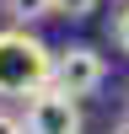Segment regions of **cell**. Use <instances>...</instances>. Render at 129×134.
<instances>
[{
	"label": "cell",
	"instance_id": "7",
	"mask_svg": "<svg viewBox=\"0 0 129 134\" xmlns=\"http://www.w3.org/2000/svg\"><path fill=\"white\" fill-rule=\"evenodd\" d=\"M0 134H27V124H22L16 113H0Z\"/></svg>",
	"mask_w": 129,
	"mask_h": 134
},
{
	"label": "cell",
	"instance_id": "5",
	"mask_svg": "<svg viewBox=\"0 0 129 134\" xmlns=\"http://www.w3.org/2000/svg\"><path fill=\"white\" fill-rule=\"evenodd\" d=\"M97 5H102V0H54V16H75L81 21V16H92Z\"/></svg>",
	"mask_w": 129,
	"mask_h": 134
},
{
	"label": "cell",
	"instance_id": "6",
	"mask_svg": "<svg viewBox=\"0 0 129 134\" xmlns=\"http://www.w3.org/2000/svg\"><path fill=\"white\" fill-rule=\"evenodd\" d=\"M113 43H118V48L129 54V0L118 5V16H113Z\"/></svg>",
	"mask_w": 129,
	"mask_h": 134
},
{
	"label": "cell",
	"instance_id": "4",
	"mask_svg": "<svg viewBox=\"0 0 129 134\" xmlns=\"http://www.w3.org/2000/svg\"><path fill=\"white\" fill-rule=\"evenodd\" d=\"M0 11H6L16 27H27V21H43V16H54V0H0Z\"/></svg>",
	"mask_w": 129,
	"mask_h": 134
},
{
	"label": "cell",
	"instance_id": "3",
	"mask_svg": "<svg viewBox=\"0 0 129 134\" xmlns=\"http://www.w3.org/2000/svg\"><path fill=\"white\" fill-rule=\"evenodd\" d=\"M27 134H81V107H75L70 91H59V86H38V91L27 97Z\"/></svg>",
	"mask_w": 129,
	"mask_h": 134
},
{
	"label": "cell",
	"instance_id": "2",
	"mask_svg": "<svg viewBox=\"0 0 129 134\" xmlns=\"http://www.w3.org/2000/svg\"><path fill=\"white\" fill-rule=\"evenodd\" d=\"M102 81H108V59L92 43H70V48L54 54V86H59V91L92 97V91H102Z\"/></svg>",
	"mask_w": 129,
	"mask_h": 134
},
{
	"label": "cell",
	"instance_id": "1",
	"mask_svg": "<svg viewBox=\"0 0 129 134\" xmlns=\"http://www.w3.org/2000/svg\"><path fill=\"white\" fill-rule=\"evenodd\" d=\"M54 81V48L27 27L0 32V97H32Z\"/></svg>",
	"mask_w": 129,
	"mask_h": 134
},
{
	"label": "cell",
	"instance_id": "8",
	"mask_svg": "<svg viewBox=\"0 0 129 134\" xmlns=\"http://www.w3.org/2000/svg\"><path fill=\"white\" fill-rule=\"evenodd\" d=\"M108 134H129V113H124V118H118V124H113V129H108Z\"/></svg>",
	"mask_w": 129,
	"mask_h": 134
},
{
	"label": "cell",
	"instance_id": "9",
	"mask_svg": "<svg viewBox=\"0 0 129 134\" xmlns=\"http://www.w3.org/2000/svg\"><path fill=\"white\" fill-rule=\"evenodd\" d=\"M124 102H129V97H124Z\"/></svg>",
	"mask_w": 129,
	"mask_h": 134
}]
</instances>
